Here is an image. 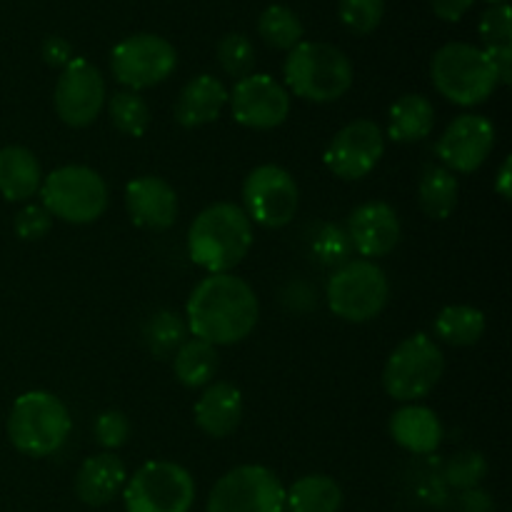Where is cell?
I'll use <instances>...</instances> for the list:
<instances>
[{"label":"cell","instance_id":"18","mask_svg":"<svg viewBox=\"0 0 512 512\" xmlns=\"http://www.w3.org/2000/svg\"><path fill=\"white\" fill-rule=\"evenodd\" d=\"M125 208L138 228L160 233L178 218V193L168 180L158 175H143L130 180L125 188Z\"/></svg>","mask_w":512,"mask_h":512},{"label":"cell","instance_id":"19","mask_svg":"<svg viewBox=\"0 0 512 512\" xmlns=\"http://www.w3.org/2000/svg\"><path fill=\"white\" fill-rule=\"evenodd\" d=\"M228 88L213 75L203 73L183 85L175 103V120L183 128H203L215 123L228 105Z\"/></svg>","mask_w":512,"mask_h":512},{"label":"cell","instance_id":"43","mask_svg":"<svg viewBox=\"0 0 512 512\" xmlns=\"http://www.w3.org/2000/svg\"><path fill=\"white\" fill-rule=\"evenodd\" d=\"M495 190H498V195L503 200H510L512 195V158L503 160V165H500L498 170V180H495Z\"/></svg>","mask_w":512,"mask_h":512},{"label":"cell","instance_id":"28","mask_svg":"<svg viewBox=\"0 0 512 512\" xmlns=\"http://www.w3.org/2000/svg\"><path fill=\"white\" fill-rule=\"evenodd\" d=\"M418 200L425 215L433 220H445L458 205V180L443 165H428L418 185Z\"/></svg>","mask_w":512,"mask_h":512},{"label":"cell","instance_id":"4","mask_svg":"<svg viewBox=\"0 0 512 512\" xmlns=\"http://www.w3.org/2000/svg\"><path fill=\"white\" fill-rule=\"evenodd\" d=\"M70 425L73 423L63 400L45 390H30L13 403L8 415V438L23 455L48 458L63 448Z\"/></svg>","mask_w":512,"mask_h":512},{"label":"cell","instance_id":"34","mask_svg":"<svg viewBox=\"0 0 512 512\" xmlns=\"http://www.w3.org/2000/svg\"><path fill=\"white\" fill-rule=\"evenodd\" d=\"M338 15L355 35L373 33L385 15V0H338Z\"/></svg>","mask_w":512,"mask_h":512},{"label":"cell","instance_id":"6","mask_svg":"<svg viewBox=\"0 0 512 512\" xmlns=\"http://www.w3.org/2000/svg\"><path fill=\"white\" fill-rule=\"evenodd\" d=\"M40 200L53 218L73 225L95 223L108 208V185L85 165H63L45 175L40 183Z\"/></svg>","mask_w":512,"mask_h":512},{"label":"cell","instance_id":"32","mask_svg":"<svg viewBox=\"0 0 512 512\" xmlns=\"http://www.w3.org/2000/svg\"><path fill=\"white\" fill-rule=\"evenodd\" d=\"M488 475V460H485L483 453L478 450H463V453L453 455V458L445 463V483L455 490H473L478 488L480 483Z\"/></svg>","mask_w":512,"mask_h":512},{"label":"cell","instance_id":"14","mask_svg":"<svg viewBox=\"0 0 512 512\" xmlns=\"http://www.w3.org/2000/svg\"><path fill=\"white\" fill-rule=\"evenodd\" d=\"M235 123L250 130H273L290 115V93L265 73H250L228 95Z\"/></svg>","mask_w":512,"mask_h":512},{"label":"cell","instance_id":"33","mask_svg":"<svg viewBox=\"0 0 512 512\" xmlns=\"http://www.w3.org/2000/svg\"><path fill=\"white\" fill-rule=\"evenodd\" d=\"M218 63L230 78H248L255 65V48L243 33H228L218 43Z\"/></svg>","mask_w":512,"mask_h":512},{"label":"cell","instance_id":"22","mask_svg":"<svg viewBox=\"0 0 512 512\" xmlns=\"http://www.w3.org/2000/svg\"><path fill=\"white\" fill-rule=\"evenodd\" d=\"M390 435L408 453L430 455L443 443V425L425 405H405L390 418Z\"/></svg>","mask_w":512,"mask_h":512},{"label":"cell","instance_id":"20","mask_svg":"<svg viewBox=\"0 0 512 512\" xmlns=\"http://www.w3.org/2000/svg\"><path fill=\"white\" fill-rule=\"evenodd\" d=\"M128 483L123 460L113 453H100L85 460L75 475V495L90 508L108 505Z\"/></svg>","mask_w":512,"mask_h":512},{"label":"cell","instance_id":"27","mask_svg":"<svg viewBox=\"0 0 512 512\" xmlns=\"http://www.w3.org/2000/svg\"><path fill=\"white\" fill-rule=\"evenodd\" d=\"M485 333L483 310L473 305H448L435 318V335L453 348L475 345Z\"/></svg>","mask_w":512,"mask_h":512},{"label":"cell","instance_id":"37","mask_svg":"<svg viewBox=\"0 0 512 512\" xmlns=\"http://www.w3.org/2000/svg\"><path fill=\"white\" fill-rule=\"evenodd\" d=\"M53 228V215L43 205H25L15 215V233L20 240H40Z\"/></svg>","mask_w":512,"mask_h":512},{"label":"cell","instance_id":"16","mask_svg":"<svg viewBox=\"0 0 512 512\" xmlns=\"http://www.w3.org/2000/svg\"><path fill=\"white\" fill-rule=\"evenodd\" d=\"M495 148V128L483 115H458L440 135L435 153L450 173H475Z\"/></svg>","mask_w":512,"mask_h":512},{"label":"cell","instance_id":"3","mask_svg":"<svg viewBox=\"0 0 512 512\" xmlns=\"http://www.w3.org/2000/svg\"><path fill=\"white\" fill-rule=\"evenodd\" d=\"M283 73L293 95L310 103H333L353 85V63L330 43H298L285 58Z\"/></svg>","mask_w":512,"mask_h":512},{"label":"cell","instance_id":"13","mask_svg":"<svg viewBox=\"0 0 512 512\" xmlns=\"http://www.w3.org/2000/svg\"><path fill=\"white\" fill-rule=\"evenodd\" d=\"M55 113L70 128H88L105 105V78L85 58H73L55 83Z\"/></svg>","mask_w":512,"mask_h":512},{"label":"cell","instance_id":"7","mask_svg":"<svg viewBox=\"0 0 512 512\" xmlns=\"http://www.w3.org/2000/svg\"><path fill=\"white\" fill-rule=\"evenodd\" d=\"M388 295L390 283L383 268L365 258L340 265L325 290L330 310L348 323H368L378 318L388 305Z\"/></svg>","mask_w":512,"mask_h":512},{"label":"cell","instance_id":"23","mask_svg":"<svg viewBox=\"0 0 512 512\" xmlns=\"http://www.w3.org/2000/svg\"><path fill=\"white\" fill-rule=\"evenodd\" d=\"M43 170L33 150L23 145H8L0 150V195L10 203L30 200L40 190Z\"/></svg>","mask_w":512,"mask_h":512},{"label":"cell","instance_id":"25","mask_svg":"<svg viewBox=\"0 0 512 512\" xmlns=\"http://www.w3.org/2000/svg\"><path fill=\"white\" fill-rule=\"evenodd\" d=\"M343 490L328 475H305L285 490L288 512H340Z\"/></svg>","mask_w":512,"mask_h":512},{"label":"cell","instance_id":"12","mask_svg":"<svg viewBox=\"0 0 512 512\" xmlns=\"http://www.w3.org/2000/svg\"><path fill=\"white\" fill-rule=\"evenodd\" d=\"M298 185L280 165H258L243 183V205L250 223L268 230L285 228L298 213Z\"/></svg>","mask_w":512,"mask_h":512},{"label":"cell","instance_id":"41","mask_svg":"<svg viewBox=\"0 0 512 512\" xmlns=\"http://www.w3.org/2000/svg\"><path fill=\"white\" fill-rule=\"evenodd\" d=\"M475 0H430L433 5V13L438 15L445 23H458L470 8H473Z\"/></svg>","mask_w":512,"mask_h":512},{"label":"cell","instance_id":"10","mask_svg":"<svg viewBox=\"0 0 512 512\" xmlns=\"http://www.w3.org/2000/svg\"><path fill=\"white\" fill-rule=\"evenodd\" d=\"M285 488L273 470L240 465L213 485L208 512H283Z\"/></svg>","mask_w":512,"mask_h":512},{"label":"cell","instance_id":"24","mask_svg":"<svg viewBox=\"0 0 512 512\" xmlns=\"http://www.w3.org/2000/svg\"><path fill=\"white\" fill-rule=\"evenodd\" d=\"M435 108L425 95L408 93L390 105L388 138L395 143H418L433 133Z\"/></svg>","mask_w":512,"mask_h":512},{"label":"cell","instance_id":"26","mask_svg":"<svg viewBox=\"0 0 512 512\" xmlns=\"http://www.w3.org/2000/svg\"><path fill=\"white\" fill-rule=\"evenodd\" d=\"M173 373L185 388H203L218 373V350L198 338L185 340L173 355Z\"/></svg>","mask_w":512,"mask_h":512},{"label":"cell","instance_id":"17","mask_svg":"<svg viewBox=\"0 0 512 512\" xmlns=\"http://www.w3.org/2000/svg\"><path fill=\"white\" fill-rule=\"evenodd\" d=\"M400 235H403V225H400L398 213L393 205L383 200L358 205L348 218L350 248L358 250L365 260L393 253L395 245L400 243Z\"/></svg>","mask_w":512,"mask_h":512},{"label":"cell","instance_id":"9","mask_svg":"<svg viewBox=\"0 0 512 512\" xmlns=\"http://www.w3.org/2000/svg\"><path fill=\"white\" fill-rule=\"evenodd\" d=\"M125 512H190L195 503L193 475L170 460H153L135 470L123 488Z\"/></svg>","mask_w":512,"mask_h":512},{"label":"cell","instance_id":"30","mask_svg":"<svg viewBox=\"0 0 512 512\" xmlns=\"http://www.w3.org/2000/svg\"><path fill=\"white\" fill-rule=\"evenodd\" d=\"M108 115L110 123L120 130V133L130 135V138H140L145 130L150 128V108L145 98L133 90H120L113 93L108 100Z\"/></svg>","mask_w":512,"mask_h":512},{"label":"cell","instance_id":"8","mask_svg":"<svg viewBox=\"0 0 512 512\" xmlns=\"http://www.w3.org/2000/svg\"><path fill=\"white\" fill-rule=\"evenodd\" d=\"M445 370L443 350L433 338L425 333L405 338L398 348L390 353L383 370L385 393L400 403H415L433 393Z\"/></svg>","mask_w":512,"mask_h":512},{"label":"cell","instance_id":"1","mask_svg":"<svg viewBox=\"0 0 512 512\" xmlns=\"http://www.w3.org/2000/svg\"><path fill=\"white\" fill-rule=\"evenodd\" d=\"M260 305L255 290L230 273L208 275L190 293L185 325L193 338L218 345H235L258 325Z\"/></svg>","mask_w":512,"mask_h":512},{"label":"cell","instance_id":"35","mask_svg":"<svg viewBox=\"0 0 512 512\" xmlns=\"http://www.w3.org/2000/svg\"><path fill=\"white\" fill-rule=\"evenodd\" d=\"M93 435L98 445H103L105 450L123 448L130 438V420L120 410H105V413L95 418Z\"/></svg>","mask_w":512,"mask_h":512},{"label":"cell","instance_id":"15","mask_svg":"<svg viewBox=\"0 0 512 512\" xmlns=\"http://www.w3.org/2000/svg\"><path fill=\"white\" fill-rule=\"evenodd\" d=\"M385 153V135L373 120H353L335 133L325 148V165L343 180H360L373 173Z\"/></svg>","mask_w":512,"mask_h":512},{"label":"cell","instance_id":"36","mask_svg":"<svg viewBox=\"0 0 512 512\" xmlns=\"http://www.w3.org/2000/svg\"><path fill=\"white\" fill-rule=\"evenodd\" d=\"M480 35L485 45H512V10L508 3L493 5L480 18Z\"/></svg>","mask_w":512,"mask_h":512},{"label":"cell","instance_id":"39","mask_svg":"<svg viewBox=\"0 0 512 512\" xmlns=\"http://www.w3.org/2000/svg\"><path fill=\"white\" fill-rule=\"evenodd\" d=\"M488 63L493 68L498 85H510L512 80V45H490L485 48Z\"/></svg>","mask_w":512,"mask_h":512},{"label":"cell","instance_id":"42","mask_svg":"<svg viewBox=\"0 0 512 512\" xmlns=\"http://www.w3.org/2000/svg\"><path fill=\"white\" fill-rule=\"evenodd\" d=\"M495 505L485 490L473 488L460 493V512H493Z\"/></svg>","mask_w":512,"mask_h":512},{"label":"cell","instance_id":"31","mask_svg":"<svg viewBox=\"0 0 512 512\" xmlns=\"http://www.w3.org/2000/svg\"><path fill=\"white\" fill-rule=\"evenodd\" d=\"M185 335H188V325L178 313H170V310L153 315L145 323V343H148L150 353L158 355V358L175 355V350L188 340Z\"/></svg>","mask_w":512,"mask_h":512},{"label":"cell","instance_id":"5","mask_svg":"<svg viewBox=\"0 0 512 512\" xmlns=\"http://www.w3.org/2000/svg\"><path fill=\"white\" fill-rule=\"evenodd\" d=\"M430 78L438 93L460 108L485 103L498 90V78L485 50L468 43H448L433 55Z\"/></svg>","mask_w":512,"mask_h":512},{"label":"cell","instance_id":"38","mask_svg":"<svg viewBox=\"0 0 512 512\" xmlns=\"http://www.w3.org/2000/svg\"><path fill=\"white\" fill-rule=\"evenodd\" d=\"M313 250L318 253L320 263H343V260L348 258L350 250L348 233H343V230L335 228V225H325V228H320V233L315 235Z\"/></svg>","mask_w":512,"mask_h":512},{"label":"cell","instance_id":"2","mask_svg":"<svg viewBox=\"0 0 512 512\" xmlns=\"http://www.w3.org/2000/svg\"><path fill=\"white\" fill-rule=\"evenodd\" d=\"M253 248V223L233 203H213L198 213L188 233V253L208 275L230 273Z\"/></svg>","mask_w":512,"mask_h":512},{"label":"cell","instance_id":"21","mask_svg":"<svg viewBox=\"0 0 512 512\" xmlns=\"http://www.w3.org/2000/svg\"><path fill=\"white\" fill-rule=\"evenodd\" d=\"M243 420V393L233 383H213L195 403V425L210 438H228Z\"/></svg>","mask_w":512,"mask_h":512},{"label":"cell","instance_id":"40","mask_svg":"<svg viewBox=\"0 0 512 512\" xmlns=\"http://www.w3.org/2000/svg\"><path fill=\"white\" fill-rule=\"evenodd\" d=\"M43 60L48 65H53V68H65L73 60V48H70V43L65 38L53 35V38H48L43 43Z\"/></svg>","mask_w":512,"mask_h":512},{"label":"cell","instance_id":"29","mask_svg":"<svg viewBox=\"0 0 512 512\" xmlns=\"http://www.w3.org/2000/svg\"><path fill=\"white\" fill-rule=\"evenodd\" d=\"M258 33L270 48L288 50V53L295 45L303 43V23L285 5H270L263 10L258 20Z\"/></svg>","mask_w":512,"mask_h":512},{"label":"cell","instance_id":"11","mask_svg":"<svg viewBox=\"0 0 512 512\" xmlns=\"http://www.w3.org/2000/svg\"><path fill=\"white\" fill-rule=\"evenodd\" d=\"M178 65V53L173 43L153 33H138L120 40L110 53V70L115 80L128 90L153 88L170 78Z\"/></svg>","mask_w":512,"mask_h":512},{"label":"cell","instance_id":"44","mask_svg":"<svg viewBox=\"0 0 512 512\" xmlns=\"http://www.w3.org/2000/svg\"><path fill=\"white\" fill-rule=\"evenodd\" d=\"M490 5H503V3H508V0H488Z\"/></svg>","mask_w":512,"mask_h":512}]
</instances>
